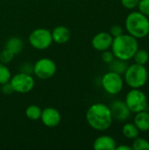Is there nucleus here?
<instances>
[{"mask_svg": "<svg viewBox=\"0 0 149 150\" xmlns=\"http://www.w3.org/2000/svg\"><path fill=\"white\" fill-rule=\"evenodd\" d=\"M139 48V42L136 38L128 34L123 33L113 38L111 50L115 58L126 61L133 59V54Z\"/></svg>", "mask_w": 149, "mask_h": 150, "instance_id": "f03ea898", "label": "nucleus"}, {"mask_svg": "<svg viewBox=\"0 0 149 150\" xmlns=\"http://www.w3.org/2000/svg\"><path fill=\"white\" fill-rule=\"evenodd\" d=\"M41 111L42 109L39 105H31L26 107L25 111V117L31 120H38L40 119Z\"/></svg>", "mask_w": 149, "mask_h": 150, "instance_id": "6ab92c4d", "label": "nucleus"}, {"mask_svg": "<svg viewBox=\"0 0 149 150\" xmlns=\"http://www.w3.org/2000/svg\"><path fill=\"white\" fill-rule=\"evenodd\" d=\"M23 47H24L23 40L17 36L11 37L9 40H7L4 46V48H7L8 50L12 52L15 55L18 54L23 50Z\"/></svg>", "mask_w": 149, "mask_h": 150, "instance_id": "dca6fc26", "label": "nucleus"}, {"mask_svg": "<svg viewBox=\"0 0 149 150\" xmlns=\"http://www.w3.org/2000/svg\"><path fill=\"white\" fill-rule=\"evenodd\" d=\"M137 8L140 12L147 17H149V0H140Z\"/></svg>", "mask_w": 149, "mask_h": 150, "instance_id": "b1692460", "label": "nucleus"}, {"mask_svg": "<svg viewBox=\"0 0 149 150\" xmlns=\"http://www.w3.org/2000/svg\"><path fill=\"white\" fill-rule=\"evenodd\" d=\"M116 147V141L110 135H101L93 142V149L95 150H115Z\"/></svg>", "mask_w": 149, "mask_h": 150, "instance_id": "ddd939ff", "label": "nucleus"}, {"mask_svg": "<svg viewBox=\"0 0 149 150\" xmlns=\"http://www.w3.org/2000/svg\"><path fill=\"white\" fill-rule=\"evenodd\" d=\"M1 91L4 95H11V93L14 92L10 82L6 83H4V84H1Z\"/></svg>", "mask_w": 149, "mask_h": 150, "instance_id": "c85d7f7f", "label": "nucleus"}, {"mask_svg": "<svg viewBox=\"0 0 149 150\" xmlns=\"http://www.w3.org/2000/svg\"><path fill=\"white\" fill-rule=\"evenodd\" d=\"M128 67V63L126 61H123L118 58H114L112 62L109 63V70L115 72L123 76Z\"/></svg>", "mask_w": 149, "mask_h": 150, "instance_id": "f3484780", "label": "nucleus"}, {"mask_svg": "<svg viewBox=\"0 0 149 150\" xmlns=\"http://www.w3.org/2000/svg\"><path fill=\"white\" fill-rule=\"evenodd\" d=\"M101 83L105 92L110 95H117L123 90L124 78L121 75L109 70L103 76Z\"/></svg>", "mask_w": 149, "mask_h": 150, "instance_id": "6e6552de", "label": "nucleus"}, {"mask_svg": "<svg viewBox=\"0 0 149 150\" xmlns=\"http://www.w3.org/2000/svg\"><path fill=\"white\" fill-rule=\"evenodd\" d=\"M11 78V70L8 69L6 64L0 62V85L9 83Z\"/></svg>", "mask_w": 149, "mask_h": 150, "instance_id": "4be33fe9", "label": "nucleus"}, {"mask_svg": "<svg viewBox=\"0 0 149 150\" xmlns=\"http://www.w3.org/2000/svg\"><path fill=\"white\" fill-rule=\"evenodd\" d=\"M124 76V82L131 89H141L148 80V71L145 65L133 63L128 65Z\"/></svg>", "mask_w": 149, "mask_h": 150, "instance_id": "20e7f679", "label": "nucleus"}, {"mask_svg": "<svg viewBox=\"0 0 149 150\" xmlns=\"http://www.w3.org/2000/svg\"><path fill=\"white\" fill-rule=\"evenodd\" d=\"M56 71V63L50 58H40L33 64V74L41 80H47L53 77Z\"/></svg>", "mask_w": 149, "mask_h": 150, "instance_id": "1a4fd4ad", "label": "nucleus"}, {"mask_svg": "<svg viewBox=\"0 0 149 150\" xmlns=\"http://www.w3.org/2000/svg\"><path fill=\"white\" fill-rule=\"evenodd\" d=\"M14 56H15V54L12 52H11L7 48H4L0 52V62H2L4 64L10 63L13 60Z\"/></svg>", "mask_w": 149, "mask_h": 150, "instance_id": "5701e85b", "label": "nucleus"}, {"mask_svg": "<svg viewBox=\"0 0 149 150\" xmlns=\"http://www.w3.org/2000/svg\"><path fill=\"white\" fill-rule=\"evenodd\" d=\"M114 58H115V56H114L113 53L112 52V50L107 49V50H105V51H103V52H102L101 59H102V61H103L105 63L109 64L111 62H112V61H113V59H114Z\"/></svg>", "mask_w": 149, "mask_h": 150, "instance_id": "a878e982", "label": "nucleus"}, {"mask_svg": "<svg viewBox=\"0 0 149 150\" xmlns=\"http://www.w3.org/2000/svg\"><path fill=\"white\" fill-rule=\"evenodd\" d=\"M30 45L37 50H45L51 47L53 38L51 31L47 28H36L28 37Z\"/></svg>", "mask_w": 149, "mask_h": 150, "instance_id": "423d86ee", "label": "nucleus"}, {"mask_svg": "<svg viewBox=\"0 0 149 150\" xmlns=\"http://www.w3.org/2000/svg\"><path fill=\"white\" fill-rule=\"evenodd\" d=\"M123 135L129 140H134L140 134V131L134 123H126L122 127Z\"/></svg>", "mask_w": 149, "mask_h": 150, "instance_id": "a211bd4d", "label": "nucleus"}, {"mask_svg": "<svg viewBox=\"0 0 149 150\" xmlns=\"http://www.w3.org/2000/svg\"><path fill=\"white\" fill-rule=\"evenodd\" d=\"M125 102L133 113L145 111L148 108V97L141 89H131L125 98Z\"/></svg>", "mask_w": 149, "mask_h": 150, "instance_id": "39448f33", "label": "nucleus"}, {"mask_svg": "<svg viewBox=\"0 0 149 150\" xmlns=\"http://www.w3.org/2000/svg\"><path fill=\"white\" fill-rule=\"evenodd\" d=\"M133 59L134 61V63L140 65H146L149 61V53L146 49L138 48V50L133 54Z\"/></svg>", "mask_w": 149, "mask_h": 150, "instance_id": "aec40b11", "label": "nucleus"}, {"mask_svg": "<svg viewBox=\"0 0 149 150\" xmlns=\"http://www.w3.org/2000/svg\"><path fill=\"white\" fill-rule=\"evenodd\" d=\"M115 150H133L131 146H126V145H120V146H117Z\"/></svg>", "mask_w": 149, "mask_h": 150, "instance_id": "c756f323", "label": "nucleus"}, {"mask_svg": "<svg viewBox=\"0 0 149 150\" xmlns=\"http://www.w3.org/2000/svg\"><path fill=\"white\" fill-rule=\"evenodd\" d=\"M42 124L49 128L57 127L61 120V116L60 112L54 107H46L41 111V115L40 119Z\"/></svg>", "mask_w": 149, "mask_h": 150, "instance_id": "9b49d317", "label": "nucleus"}, {"mask_svg": "<svg viewBox=\"0 0 149 150\" xmlns=\"http://www.w3.org/2000/svg\"><path fill=\"white\" fill-rule=\"evenodd\" d=\"M122 6L127 10H133L137 8L140 0H120Z\"/></svg>", "mask_w": 149, "mask_h": 150, "instance_id": "393cba45", "label": "nucleus"}, {"mask_svg": "<svg viewBox=\"0 0 149 150\" xmlns=\"http://www.w3.org/2000/svg\"><path fill=\"white\" fill-rule=\"evenodd\" d=\"M110 109L112 112V118L115 120L126 121L131 117L132 112L129 110L125 100H120V99L114 100L111 104Z\"/></svg>", "mask_w": 149, "mask_h": 150, "instance_id": "9d476101", "label": "nucleus"}, {"mask_svg": "<svg viewBox=\"0 0 149 150\" xmlns=\"http://www.w3.org/2000/svg\"><path fill=\"white\" fill-rule=\"evenodd\" d=\"M53 42H55L57 44H65L67 43L70 37H71V32L70 30L64 25H58L51 31Z\"/></svg>", "mask_w": 149, "mask_h": 150, "instance_id": "4468645a", "label": "nucleus"}, {"mask_svg": "<svg viewBox=\"0 0 149 150\" xmlns=\"http://www.w3.org/2000/svg\"><path fill=\"white\" fill-rule=\"evenodd\" d=\"M126 30L128 34L137 40L146 38L149 34V18L139 11H131L125 20Z\"/></svg>", "mask_w": 149, "mask_h": 150, "instance_id": "7ed1b4c3", "label": "nucleus"}, {"mask_svg": "<svg viewBox=\"0 0 149 150\" xmlns=\"http://www.w3.org/2000/svg\"><path fill=\"white\" fill-rule=\"evenodd\" d=\"M133 141V150H149V142L147 139L138 136Z\"/></svg>", "mask_w": 149, "mask_h": 150, "instance_id": "412c9836", "label": "nucleus"}, {"mask_svg": "<svg viewBox=\"0 0 149 150\" xmlns=\"http://www.w3.org/2000/svg\"><path fill=\"white\" fill-rule=\"evenodd\" d=\"M20 71L19 72H23V73H26V74H31L33 73V65L29 63V62H24L21 66H20Z\"/></svg>", "mask_w": 149, "mask_h": 150, "instance_id": "cd10ccee", "label": "nucleus"}, {"mask_svg": "<svg viewBox=\"0 0 149 150\" xmlns=\"http://www.w3.org/2000/svg\"><path fill=\"white\" fill-rule=\"evenodd\" d=\"M10 83L14 92L25 94L30 92L33 89L35 85V80L31 74L18 72L11 76Z\"/></svg>", "mask_w": 149, "mask_h": 150, "instance_id": "0eeeda50", "label": "nucleus"}, {"mask_svg": "<svg viewBox=\"0 0 149 150\" xmlns=\"http://www.w3.org/2000/svg\"><path fill=\"white\" fill-rule=\"evenodd\" d=\"M85 119L92 129L99 132L106 131L113 121L110 106L104 103L91 105L86 112Z\"/></svg>", "mask_w": 149, "mask_h": 150, "instance_id": "f257e3e1", "label": "nucleus"}, {"mask_svg": "<svg viewBox=\"0 0 149 150\" xmlns=\"http://www.w3.org/2000/svg\"><path fill=\"white\" fill-rule=\"evenodd\" d=\"M109 33H110V34L113 38H115V37H118V36L123 34L124 33V30H123L122 26H120L119 25H112L110 28V32Z\"/></svg>", "mask_w": 149, "mask_h": 150, "instance_id": "bb28decb", "label": "nucleus"}, {"mask_svg": "<svg viewBox=\"0 0 149 150\" xmlns=\"http://www.w3.org/2000/svg\"><path fill=\"white\" fill-rule=\"evenodd\" d=\"M134 125L137 127L140 132H148L149 131V112L145 110L135 113Z\"/></svg>", "mask_w": 149, "mask_h": 150, "instance_id": "2eb2a0df", "label": "nucleus"}, {"mask_svg": "<svg viewBox=\"0 0 149 150\" xmlns=\"http://www.w3.org/2000/svg\"><path fill=\"white\" fill-rule=\"evenodd\" d=\"M113 40V37L107 32H100L97 33L91 40V45L94 49L99 52H103L105 50L110 49Z\"/></svg>", "mask_w": 149, "mask_h": 150, "instance_id": "f8f14e48", "label": "nucleus"}]
</instances>
